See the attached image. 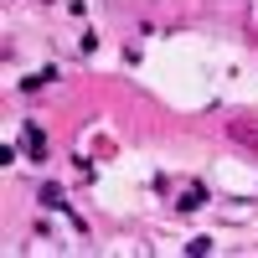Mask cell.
I'll list each match as a JSON object with an SVG mask.
<instances>
[{
	"label": "cell",
	"instance_id": "obj_1",
	"mask_svg": "<svg viewBox=\"0 0 258 258\" xmlns=\"http://www.w3.org/2000/svg\"><path fill=\"white\" fill-rule=\"evenodd\" d=\"M227 135L238 140V145H253V150H258V119H232Z\"/></svg>",
	"mask_w": 258,
	"mask_h": 258
},
{
	"label": "cell",
	"instance_id": "obj_2",
	"mask_svg": "<svg viewBox=\"0 0 258 258\" xmlns=\"http://www.w3.org/2000/svg\"><path fill=\"white\" fill-rule=\"evenodd\" d=\"M202 202H207V191H202V186H186V197H181L176 207H181V212H197Z\"/></svg>",
	"mask_w": 258,
	"mask_h": 258
},
{
	"label": "cell",
	"instance_id": "obj_3",
	"mask_svg": "<svg viewBox=\"0 0 258 258\" xmlns=\"http://www.w3.org/2000/svg\"><path fill=\"white\" fill-rule=\"evenodd\" d=\"M57 78V68H41V73H31V78H21V88H41V83H52Z\"/></svg>",
	"mask_w": 258,
	"mask_h": 258
},
{
	"label": "cell",
	"instance_id": "obj_4",
	"mask_svg": "<svg viewBox=\"0 0 258 258\" xmlns=\"http://www.w3.org/2000/svg\"><path fill=\"white\" fill-rule=\"evenodd\" d=\"M26 145H31V155H36V160H41V155H47V145H41V129H36V124L26 129Z\"/></svg>",
	"mask_w": 258,
	"mask_h": 258
}]
</instances>
